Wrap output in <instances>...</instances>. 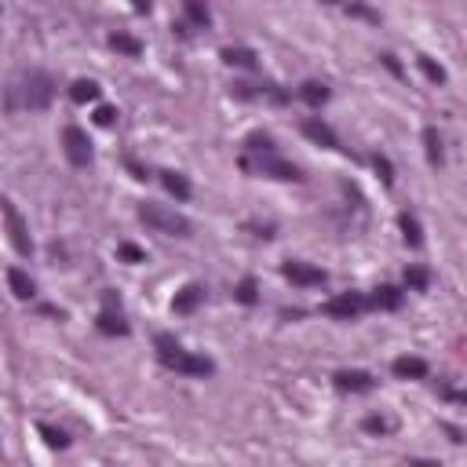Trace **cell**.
<instances>
[{
	"mask_svg": "<svg viewBox=\"0 0 467 467\" xmlns=\"http://www.w3.org/2000/svg\"><path fill=\"white\" fill-rule=\"evenodd\" d=\"M55 99V77L44 70H29L19 73L4 88V110L8 114H19V110H47Z\"/></svg>",
	"mask_w": 467,
	"mask_h": 467,
	"instance_id": "6da1fadb",
	"label": "cell"
},
{
	"mask_svg": "<svg viewBox=\"0 0 467 467\" xmlns=\"http://www.w3.org/2000/svg\"><path fill=\"white\" fill-rule=\"evenodd\" d=\"M154 350H157V362L172 369V373H183V376H212L216 365L205 358V354H194L186 350L172 332H157L154 336Z\"/></svg>",
	"mask_w": 467,
	"mask_h": 467,
	"instance_id": "7a4b0ae2",
	"label": "cell"
},
{
	"mask_svg": "<svg viewBox=\"0 0 467 467\" xmlns=\"http://www.w3.org/2000/svg\"><path fill=\"white\" fill-rule=\"evenodd\" d=\"M241 168H245L249 175H267V179H281V183H299L303 179V172L292 165V161H285L278 157L274 150L267 154H241Z\"/></svg>",
	"mask_w": 467,
	"mask_h": 467,
	"instance_id": "3957f363",
	"label": "cell"
},
{
	"mask_svg": "<svg viewBox=\"0 0 467 467\" xmlns=\"http://www.w3.org/2000/svg\"><path fill=\"white\" fill-rule=\"evenodd\" d=\"M139 219L147 223L150 230L168 234V237H190V234H194V223H190L186 216L172 212V208H161V205H142L139 208Z\"/></svg>",
	"mask_w": 467,
	"mask_h": 467,
	"instance_id": "277c9868",
	"label": "cell"
},
{
	"mask_svg": "<svg viewBox=\"0 0 467 467\" xmlns=\"http://www.w3.org/2000/svg\"><path fill=\"white\" fill-rule=\"evenodd\" d=\"M62 150H66V161L73 168H88L91 165V139L84 128L70 124L66 132H62Z\"/></svg>",
	"mask_w": 467,
	"mask_h": 467,
	"instance_id": "5b68a950",
	"label": "cell"
},
{
	"mask_svg": "<svg viewBox=\"0 0 467 467\" xmlns=\"http://www.w3.org/2000/svg\"><path fill=\"white\" fill-rule=\"evenodd\" d=\"M103 336H128V321L121 314V296L117 292H103V311L95 318Z\"/></svg>",
	"mask_w": 467,
	"mask_h": 467,
	"instance_id": "8992f818",
	"label": "cell"
},
{
	"mask_svg": "<svg viewBox=\"0 0 467 467\" xmlns=\"http://www.w3.org/2000/svg\"><path fill=\"white\" fill-rule=\"evenodd\" d=\"M0 212H4L8 237H11L15 252H19V255H34V241H29V230H26V223H22V216H19V208H15V201H8V198H4Z\"/></svg>",
	"mask_w": 467,
	"mask_h": 467,
	"instance_id": "52a82bcc",
	"label": "cell"
},
{
	"mask_svg": "<svg viewBox=\"0 0 467 467\" xmlns=\"http://www.w3.org/2000/svg\"><path fill=\"white\" fill-rule=\"evenodd\" d=\"M369 307V296H362V292H340V296H332L325 307L329 318H340V321H350V318H358L362 311Z\"/></svg>",
	"mask_w": 467,
	"mask_h": 467,
	"instance_id": "ba28073f",
	"label": "cell"
},
{
	"mask_svg": "<svg viewBox=\"0 0 467 467\" xmlns=\"http://www.w3.org/2000/svg\"><path fill=\"white\" fill-rule=\"evenodd\" d=\"M332 380H336V387H340V391H350V394H365V391L376 387V376L362 373V369H340Z\"/></svg>",
	"mask_w": 467,
	"mask_h": 467,
	"instance_id": "9c48e42d",
	"label": "cell"
},
{
	"mask_svg": "<svg viewBox=\"0 0 467 467\" xmlns=\"http://www.w3.org/2000/svg\"><path fill=\"white\" fill-rule=\"evenodd\" d=\"M281 274L292 285H325V270L321 267H311V263H285Z\"/></svg>",
	"mask_w": 467,
	"mask_h": 467,
	"instance_id": "30bf717a",
	"label": "cell"
},
{
	"mask_svg": "<svg viewBox=\"0 0 467 467\" xmlns=\"http://www.w3.org/2000/svg\"><path fill=\"white\" fill-rule=\"evenodd\" d=\"M303 135H307V139H314L318 147H329V150H343V147H340V135H336V132H332V128H329L325 121H318V117L303 121Z\"/></svg>",
	"mask_w": 467,
	"mask_h": 467,
	"instance_id": "8fae6325",
	"label": "cell"
},
{
	"mask_svg": "<svg viewBox=\"0 0 467 467\" xmlns=\"http://www.w3.org/2000/svg\"><path fill=\"white\" fill-rule=\"evenodd\" d=\"M201 303H205V285H186V288H179V292H175L172 311H175V314H194Z\"/></svg>",
	"mask_w": 467,
	"mask_h": 467,
	"instance_id": "7c38bea8",
	"label": "cell"
},
{
	"mask_svg": "<svg viewBox=\"0 0 467 467\" xmlns=\"http://www.w3.org/2000/svg\"><path fill=\"white\" fill-rule=\"evenodd\" d=\"M8 285H11L15 299H34V296H37L34 278H29L26 270H19V267H8Z\"/></svg>",
	"mask_w": 467,
	"mask_h": 467,
	"instance_id": "4fadbf2b",
	"label": "cell"
},
{
	"mask_svg": "<svg viewBox=\"0 0 467 467\" xmlns=\"http://www.w3.org/2000/svg\"><path fill=\"white\" fill-rule=\"evenodd\" d=\"M401 299H406V296H401L394 285H380L376 292L369 296V307H373V311H398Z\"/></svg>",
	"mask_w": 467,
	"mask_h": 467,
	"instance_id": "5bb4252c",
	"label": "cell"
},
{
	"mask_svg": "<svg viewBox=\"0 0 467 467\" xmlns=\"http://www.w3.org/2000/svg\"><path fill=\"white\" fill-rule=\"evenodd\" d=\"M394 376L398 380H424L427 376V362L424 358H409V354H406V358H394Z\"/></svg>",
	"mask_w": 467,
	"mask_h": 467,
	"instance_id": "9a60e30c",
	"label": "cell"
},
{
	"mask_svg": "<svg viewBox=\"0 0 467 467\" xmlns=\"http://www.w3.org/2000/svg\"><path fill=\"white\" fill-rule=\"evenodd\" d=\"M223 62L227 66H237V70H255L260 59H255L252 47H223Z\"/></svg>",
	"mask_w": 467,
	"mask_h": 467,
	"instance_id": "2e32d148",
	"label": "cell"
},
{
	"mask_svg": "<svg viewBox=\"0 0 467 467\" xmlns=\"http://www.w3.org/2000/svg\"><path fill=\"white\" fill-rule=\"evenodd\" d=\"M299 99L307 106H325L329 103V84H321V80H307V84H299Z\"/></svg>",
	"mask_w": 467,
	"mask_h": 467,
	"instance_id": "e0dca14e",
	"label": "cell"
},
{
	"mask_svg": "<svg viewBox=\"0 0 467 467\" xmlns=\"http://www.w3.org/2000/svg\"><path fill=\"white\" fill-rule=\"evenodd\" d=\"M401 237H406V245L409 249H420L424 245V230H420V219L416 216H409V212H401Z\"/></svg>",
	"mask_w": 467,
	"mask_h": 467,
	"instance_id": "ac0fdd59",
	"label": "cell"
},
{
	"mask_svg": "<svg viewBox=\"0 0 467 467\" xmlns=\"http://www.w3.org/2000/svg\"><path fill=\"white\" fill-rule=\"evenodd\" d=\"M70 99L73 103H95V99H99V84L88 80V77H80V80H73V84H70Z\"/></svg>",
	"mask_w": 467,
	"mask_h": 467,
	"instance_id": "d6986e66",
	"label": "cell"
},
{
	"mask_svg": "<svg viewBox=\"0 0 467 467\" xmlns=\"http://www.w3.org/2000/svg\"><path fill=\"white\" fill-rule=\"evenodd\" d=\"M161 183H165V190H168L172 198H179V201L190 198V183L183 179L179 172H161Z\"/></svg>",
	"mask_w": 467,
	"mask_h": 467,
	"instance_id": "ffe728a7",
	"label": "cell"
},
{
	"mask_svg": "<svg viewBox=\"0 0 467 467\" xmlns=\"http://www.w3.org/2000/svg\"><path fill=\"white\" fill-rule=\"evenodd\" d=\"M183 8H186V19L194 22V26H201V29L212 22V11H208L205 0H183Z\"/></svg>",
	"mask_w": 467,
	"mask_h": 467,
	"instance_id": "44dd1931",
	"label": "cell"
},
{
	"mask_svg": "<svg viewBox=\"0 0 467 467\" xmlns=\"http://www.w3.org/2000/svg\"><path fill=\"white\" fill-rule=\"evenodd\" d=\"M110 47H114V52H121V55H132V59L142 55V40L128 37V34H114V37H110Z\"/></svg>",
	"mask_w": 467,
	"mask_h": 467,
	"instance_id": "7402d4cb",
	"label": "cell"
},
{
	"mask_svg": "<svg viewBox=\"0 0 467 467\" xmlns=\"http://www.w3.org/2000/svg\"><path fill=\"white\" fill-rule=\"evenodd\" d=\"M37 431H40V438L52 445V449H66V445H70L66 431H59V427H52V424H37Z\"/></svg>",
	"mask_w": 467,
	"mask_h": 467,
	"instance_id": "603a6c76",
	"label": "cell"
},
{
	"mask_svg": "<svg viewBox=\"0 0 467 467\" xmlns=\"http://www.w3.org/2000/svg\"><path fill=\"white\" fill-rule=\"evenodd\" d=\"M424 147H427V161L431 165H442V139L434 128H424Z\"/></svg>",
	"mask_w": 467,
	"mask_h": 467,
	"instance_id": "cb8c5ba5",
	"label": "cell"
},
{
	"mask_svg": "<svg viewBox=\"0 0 467 467\" xmlns=\"http://www.w3.org/2000/svg\"><path fill=\"white\" fill-rule=\"evenodd\" d=\"M406 285L413 288V292H424V288L431 285V274H427L424 267H409V270H406Z\"/></svg>",
	"mask_w": 467,
	"mask_h": 467,
	"instance_id": "d4e9b609",
	"label": "cell"
},
{
	"mask_svg": "<svg viewBox=\"0 0 467 467\" xmlns=\"http://www.w3.org/2000/svg\"><path fill=\"white\" fill-rule=\"evenodd\" d=\"M362 427H365L369 434H387V431H394V424L387 420V416H365Z\"/></svg>",
	"mask_w": 467,
	"mask_h": 467,
	"instance_id": "484cf974",
	"label": "cell"
},
{
	"mask_svg": "<svg viewBox=\"0 0 467 467\" xmlns=\"http://www.w3.org/2000/svg\"><path fill=\"white\" fill-rule=\"evenodd\" d=\"M245 150H249V154H267V150H274V139L255 132V135H249V139H245Z\"/></svg>",
	"mask_w": 467,
	"mask_h": 467,
	"instance_id": "4316f807",
	"label": "cell"
},
{
	"mask_svg": "<svg viewBox=\"0 0 467 467\" xmlns=\"http://www.w3.org/2000/svg\"><path fill=\"white\" fill-rule=\"evenodd\" d=\"M420 70L427 73V80H434V84H445V70L438 66V62H431L427 55H420Z\"/></svg>",
	"mask_w": 467,
	"mask_h": 467,
	"instance_id": "83f0119b",
	"label": "cell"
},
{
	"mask_svg": "<svg viewBox=\"0 0 467 467\" xmlns=\"http://www.w3.org/2000/svg\"><path fill=\"white\" fill-rule=\"evenodd\" d=\"M234 296H237V303H255V299H260V292H255V278H245V281H241Z\"/></svg>",
	"mask_w": 467,
	"mask_h": 467,
	"instance_id": "f1b7e54d",
	"label": "cell"
},
{
	"mask_svg": "<svg viewBox=\"0 0 467 467\" xmlns=\"http://www.w3.org/2000/svg\"><path fill=\"white\" fill-rule=\"evenodd\" d=\"M117 255H121L124 263H142V260H147V252H142L139 245H132V241H124V245L117 249Z\"/></svg>",
	"mask_w": 467,
	"mask_h": 467,
	"instance_id": "f546056e",
	"label": "cell"
},
{
	"mask_svg": "<svg viewBox=\"0 0 467 467\" xmlns=\"http://www.w3.org/2000/svg\"><path fill=\"white\" fill-rule=\"evenodd\" d=\"M343 8H347V11H354V15H362V19H369V22H380V15H376L373 8L358 4V0H343Z\"/></svg>",
	"mask_w": 467,
	"mask_h": 467,
	"instance_id": "4dcf8cb0",
	"label": "cell"
},
{
	"mask_svg": "<svg viewBox=\"0 0 467 467\" xmlns=\"http://www.w3.org/2000/svg\"><path fill=\"white\" fill-rule=\"evenodd\" d=\"M438 394L445 401H460V406H467V387H438Z\"/></svg>",
	"mask_w": 467,
	"mask_h": 467,
	"instance_id": "1f68e13d",
	"label": "cell"
},
{
	"mask_svg": "<svg viewBox=\"0 0 467 467\" xmlns=\"http://www.w3.org/2000/svg\"><path fill=\"white\" fill-rule=\"evenodd\" d=\"M117 121V110L114 106H99V110H95V124H103V128H110V124H114Z\"/></svg>",
	"mask_w": 467,
	"mask_h": 467,
	"instance_id": "d6a6232c",
	"label": "cell"
},
{
	"mask_svg": "<svg viewBox=\"0 0 467 467\" xmlns=\"http://www.w3.org/2000/svg\"><path fill=\"white\" fill-rule=\"evenodd\" d=\"M373 165H376V172L383 175V183H394V168H391V161H387V157H380V154H376V157H373Z\"/></svg>",
	"mask_w": 467,
	"mask_h": 467,
	"instance_id": "836d02e7",
	"label": "cell"
},
{
	"mask_svg": "<svg viewBox=\"0 0 467 467\" xmlns=\"http://www.w3.org/2000/svg\"><path fill=\"white\" fill-rule=\"evenodd\" d=\"M325 4H343V0H325Z\"/></svg>",
	"mask_w": 467,
	"mask_h": 467,
	"instance_id": "e575fe53",
	"label": "cell"
}]
</instances>
